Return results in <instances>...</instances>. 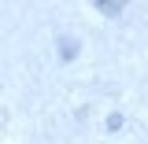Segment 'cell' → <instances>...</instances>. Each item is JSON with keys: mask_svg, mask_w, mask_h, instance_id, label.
<instances>
[{"mask_svg": "<svg viewBox=\"0 0 148 144\" xmlns=\"http://www.w3.org/2000/svg\"><path fill=\"white\" fill-rule=\"evenodd\" d=\"M122 4H126V0H96V8H100L104 15H119V11H122Z\"/></svg>", "mask_w": 148, "mask_h": 144, "instance_id": "cell-1", "label": "cell"}]
</instances>
